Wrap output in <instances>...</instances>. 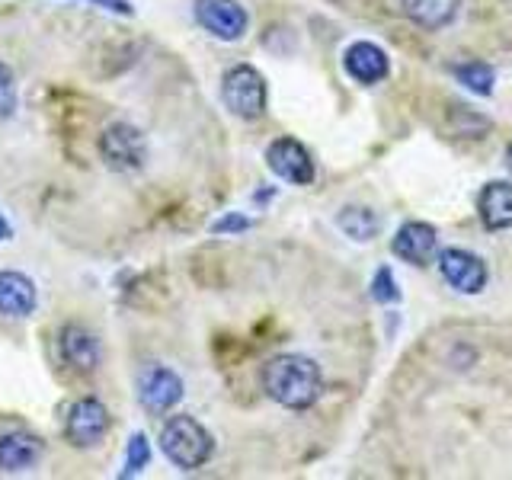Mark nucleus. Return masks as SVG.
<instances>
[{"label":"nucleus","mask_w":512,"mask_h":480,"mask_svg":"<svg viewBox=\"0 0 512 480\" xmlns=\"http://www.w3.org/2000/svg\"><path fill=\"white\" fill-rule=\"evenodd\" d=\"M263 388L276 404L288 410H308L317 404L320 391H324V375L320 365L298 352H285V356L269 359L263 368Z\"/></svg>","instance_id":"1"},{"label":"nucleus","mask_w":512,"mask_h":480,"mask_svg":"<svg viewBox=\"0 0 512 480\" xmlns=\"http://www.w3.org/2000/svg\"><path fill=\"white\" fill-rule=\"evenodd\" d=\"M160 448L164 455L183 471H196L212 458L215 442L205 432V426H199L192 416H170L160 429Z\"/></svg>","instance_id":"2"},{"label":"nucleus","mask_w":512,"mask_h":480,"mask_svg":"<svg viewBox=\"0 0 512 480\" xmlns=\"http://www.w3.org/2000/svg\"><path fill=\"white\" fill-rule=\"evenodd\" d=\"M221 96L224 106L240 119H260L266 112V80L250 64H237L224 74Z\"/></svg>","instance_id":"3"},{"label":"nucleus","mask_w":512,"mask_h":480,"mask_svg":"<svg viewBox=\"0 0 512 480\" xmlns=\"http://www.w3.org/2000/svg\"><path fill=\"white\" fill-rule=\"evenodd\" d=\"M439 272L442 279L464 295H480L487 288V263L480 260L477 253L461 250V247H448L439 253Z\"/></svg>","instance_id":"4"},{"label":"nucleus","mask_w":512,"mask_h":480,"mask_svg":"<svg viewBox=\"0 0 512 480\" xmlns=\"http://www.w3.org/2000/svg\"><path fill=\"white\" fill-rule=\"evenodd\" d=\"M100 154L112 170H125L132 173L144 164L148 157V148H144V135L138 132L135 125H109L103 138H100Z\"/></svg>","instance_id":"5"},{"label":"nucleus","mask_w":512,"mask_h":480,"mask_svg":"<svg viewBox=\"0 0 512 480\" xmlns=\"http://www.w3.org/2000/svg\"><path fill=\"white\" fill-rule=\"evenodd\" d=\"M109 432V410L96 397H80L68 410V423H64V436L77 448H93L103 442Z\"/></svg>","instance_id":"6"},{"label":"nucleus","mask_w":512,"mask_h":480,"mask_svg":"<svg viewBox=\"0 0 512 480\" xmlns=\"http://www.w3.org/2000/svg\"><path fill=\"white\" fill-rule=\"evenodd\" d=\"M266 164L285 183H295V186L314 183V160H311L308 148L298 144L295 138L272 141L269 148H266Z\"/></svg>","instance_id":"7"},{"label":"nucleus","mask_w":512,"mask_h":480,"mask_svg":"<svg viewBox=\"0 0 512 480\" xmlns=\"http://www.w3.org/2000/svg\"><path fill=\"white\" fill-rule=\"evenodd\" d=\"M196 20L224 42H237L247 32V10L237 0H196Z\"/></svg>","instance_id":"8"},{"label":"nucleus","mask_w":512,"mask_h":480,"mask_svg":"<svg viewBox=\"0 0 512 480\" xmlns=\"http://www.w3.org/2000/svg\"><path fill=\"white\" fill-rule=\"evenodd\" d=\"M343 68L346 74L356 80V84H381L391 71V61L384 55V48H378L375 42H352L343 55Z\"/></svg>","instance_id":"9"},{"label":"nucleus","mask_w":512,"mask_h":480,"mask_svg":"<svg viewBox=\"0 0 512 480\" xmlns=\"http://www.w3.org/2000/svg\"><path fill=\"white\" fill-rule=\"evenodd\" d=\"M138 391H141V404H144V407H151V410H157V413H164V410H170V407L180 404V397H183V381H180V375L173 372V368L151 365L148 372L141 375Z\"/></svg>","instance_id":"10"},{"label":"nucleus","mask_w":512,"mask_h":480,"mask_svg":"<svg viewBox=\"0 0 512 480\" xmlns=\"http://www.w3.org/2000/svg\"><path fill=\"white\" fill-rule=\"evenodd\" d=\"M436 247H439V231L426 221H407L391 244L394 256H400V260L413 266H426L432 260V253H436Z\"/></svg>","instance_id":"11"},{"label":"nucleus","mask_w":512,"mask_h":480,"mask_svg":"<svg viewBox=\"0 0 512 480\" xmlns=\"http://www.w3.org/2000/svg\"><path fill=\"white\" fill-rule=\"evenodd\" d=\"M61 359L68 362L74 372H93V368L100 365V359H103V349H100V340H96V333H90L87 327H80V324L64 327V333H61Z\"/></svg>","instance_id":"12"},{"label":"nucleus","mask_w":512,"mask_h":480,"mask_svg":"<svg viewBox=\"0 0 512 480\" xmlns=\"http://www.w3.org/2000/svg\"><path fill=\"white\" fill-rule=\"evenodd\" d=\"M480 221L487 231H506L512 228V183L509 180H493L480 189Z\"/></svg>","instance_id":"13"},{"label":"nucleus","mask_w":512,"mask_h":480,"mask_svg":"<svg viewBox=\"0 0 512 480\" xmlns=\"http://www.w3.org/2000/svg\"><path fill=\"white\" fill-rule=\"evenodd\" d=\"M36 311V285L23 272H0V314L29 317Z\"/></svg>","instance_id":"14"},{"label":"nucleus","mask_w":512,"mask_h":480,"mask_svg":"<svg viewBox=\"0 0 512 480\" xmlns=\"http://www.w3.org/2000/svg\"><path fill=\"white\" fill-rule=\"evenodd\" d=\"M42 458V442L32 432H7L0 436V471L16 474L29 471Z\"/></svg>","instance_id":"15"},{"label":"nucleus","mask_w":512,"mask_h":480,"mask_svg":"<svg viewBox=\"0 0 512 480\" xmlns=\"http://www.w3.org/2000/svg\"><path fill=\"white\" fill-rule=\"evenodd\" d=\"M404 13L423 29H442L455 20L461 0H400Z\"/></svg>","instance_id":"16"},{"label":"nucleus","mask_w":512,"mask_h":480,"mask_svg":"<svg viewBox=\"0 0 512 480\" xmlns=\"http://www.w3.org/2000/svg\"><path fill=\"white\" fill-rule=\"evenodd\" d=\"M336 228H340L346 237L359 240V244H365V240H375L378 231H381V218L372 212V208L365 205H346L340 215H336Z\"/></svg>","instance_id":"17"},{"label":"nucleus","mask_w":512,"mask_h":480,"mask_svg":"<svg viewBox=\"0 0 512 480\" xmlns=\"http://www.w3.org/2000/svg\"><path fill=\"white\" fill-rule=\"evenodd\" d=\"M455 77L461 80L464 87L477 96H490L493 93V84H496V74L490 64L484 61H468V64H455Z\"/></svg>","instance_id":"18"},{"label":"nucleus","mask_w":512,"mask_h":480,"mask_svg":"<svg viewBox=\"0 0 512 480\" xmlns=\"http://www.w3.org/2000/svg\"><path fill=\"white\" fill-rule=\"evenodd\" d=\"M148 458H151V445H148V439L141 436V432H135L132 439H128V458H125V477H135L144 464H148Z\"/></svg>","instance_id":"19"},{"label":"nucleus","mask_w":512,"mask_h":480,"mask_svg":"<svg viewBox=\"0 0 512 480\" xmlns=\"http://www.w3.org/2000/svg\"><path fill=\"white\" fill-rule=\"evenodd\" d=\"M372 298L381 301V304H394V301H400V288H397L394 272H391L388 266H381V269L375 272V279H372Z\"/></svg>","instance_id":"20"},{"label":"nucleus","mask_w":512,"mask_h":480,"mask_svg":"<svg viewBox=\"0 0 512 480\" xmlns=\"http://www.w3.org/2000/svg\"><path fill=\"white\" fill-rule=\"evenodd\" d=\"M16 109V84L7 64H0V119H7Z\"/></svg>","instance_id":"21"},{"label":"nucleus","mask_w":512,"mask_h":480,"mask_svg":"<svg viewBox=\"0 0 512 480\" xmlns=\"http://www.w3.org/2000/svg\"><path fill=\"white\" fill-rule=\"evenodd\" d=\"M250 228V221L244 215H228V218H221L212 224V231L215 234H231V231H247Z\"/></svg>","instance_id":"22"},{"label":"nucleus","mask_w":512,"mask_h":480,"mask_svg":"<svg viewBox=\"0 0 512 480\" xmlns=\"http://www.w3.org/2000/svg\"><path fill=\"white\" fill-rule=\"evenodd\" d=\"M93 4H103L106 10H112V13H132V7H128V0H93Z\"/></svg>","instance_id":"23"},{"label":"nucleus","mask_w":512,"mask_h":480,"mask_svg":"<svg viewBox=\"0 0 512 480\" xmlns=\"http://www.w3.org/2000/svg\"><path fill=\"white\" fill-rule=\"evenodd\" d=\"M0 240H10V224L4 221V215H0Z\"/></svg>","instance_id":"24"},{"label":"nucleus","mask_w":512,"mask_h":480,"mask_svg":"<svg viewBox=\"0 0 512 480\" xmlns=\"http://www.w3.org/2000/svg\"><path fill=\"white\" fill-rule=\"evenodd\" d=\"M509 160H506V164H509V170H512V148H509V154H506Z\"/></svg>","instance_id":"25"}]
</instances>
